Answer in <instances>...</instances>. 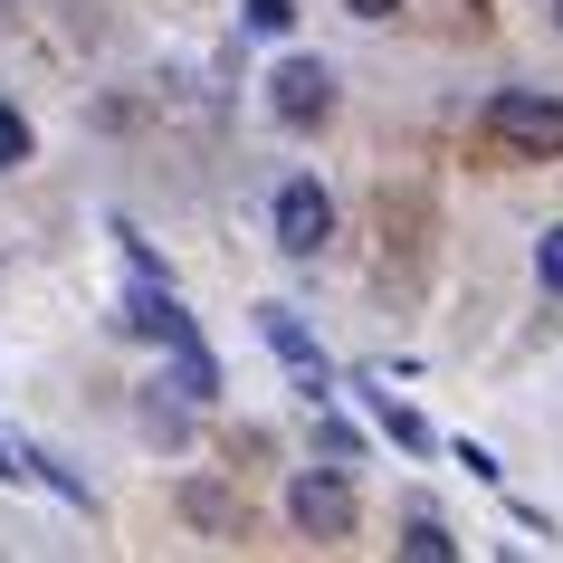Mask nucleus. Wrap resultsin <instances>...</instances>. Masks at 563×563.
Here are the masks:
<instances>
[{
	"instance_id": "6e6552de",
	"label": "nucleus",
	"mask_w": 563,
	"mask_h": 563,
	"mask_svg": "<svg viewBox=\"0 0 563 563\" xmlns=\"http://www.w3.org/2000/svg\"><path fill=\"white\" fill-rule=\"evenodd\" d=\"M373 411H383V430H391L401 449H430V420H420V411H401L391 391H373Z\"/></svg>"
},
{
	"instance_id": "9d476101",
	"label": "nucleus",
	"mask_w": 563,
	"mask_h": 563,
	"mask_svg": "<svg viewBox=\"0 0 563 563\" xmlns=\"http://www.w3.org/2000/svg\"><path fill=\"white\" fill-rule=\"evenodd\" d=\"M534 277H544V297H563V220L534 239Z\"/></svg>"
},
{
	"instance_id": "423d86ee",
	"label": "nucleus",
	"mask_w": 563,
	"mask_h": 563,
	"mask_svg": "<svg viewBox=\"0 0 563 563\" xmlns=\"http://www.w3.org/2000/svg\"><path fill=\"white\" fill-rule=\"evenodd\" d=\"M267 344L297 363V391H325V354L306 344V325H297V316H277V306H267Z\"/></svg>"
},
{
	"instance_id": "4468645a",
	"label": "nucleus",
	"mask_w": 563,
	"mask_h": 563,
	"mask_svg": "<svg viewBox=\"0 0 563 563\" xmlns=\"http://www.w3.org/2000/svg\"><path fill=\"white\" fill-rule=\"evenodd\" d=\"M0 468H10V459H0Z\"/></svg>"
},
{
	"instance_id": "1a4fd4ad",
	"label": "nucleus",
	"mask_w": 563,
	"mask_h": 563,
	"mask_svg": "<svg viewBox=\"0 0 563 563\" xmlns=\"http://www.w3.org/2000/svg\"><path fill=\"white\" fill-rule=\"evenodd\" d=\"M20 163H30V115L0 106V173H20Z\"/></svg>"
},
{
	"instance_id": "9b49d317",
	"label": "nucleus",
	"mask_w": 563,
	"mask_h": 563,
	"mask_svg": "<svg viewBox=\"0 0 563 563\" xmlns=\"http://www.w3.org/2000/svg\"><path fill=\"white\" fill-rule=\"evenodd\" d=\"M297 20V0H249V30H287Z\"/></svg>"
},
{
	"instance_id": "ddd939ff",
	"label": "nucleus",
	"mask_w": 563,
	"mask_h": 563,
	"mask_svg": "<svg viewBox=\"0 0 563 563\" xmlns=\"http://www.w3.org/2000/svg\"><path fill=\"white\" fill-rule=\"evenodd\" d=\"M554 20H563V0H554Z\"/></svg>"
},
{
	"instance_id": "f03ea898",
	"label": "nucleus",
	"mask_w": 563,
	"mask_h": 563,
	"mask_svg": "<svg viewBox=\"0 0 563 563\" xmlns=\"http://www.w3.org/2000/svg\"><path fill=\"white\" fill-rule=\"evenodd\" d=\"M287 516H297V534H316V544H344V534H354V477L344 468H306L297 487H287Z\"/></svg>"
},
{
	"instance_id": "7ed1b4c3",
	"label": "nucleus",
	"mask_w": 563,
	"mask_h": 563,
	"mask_svg": "<svg viewBox=\"0 0 563 563\" xmlns=\"http://www.w3.org/2000/svg\"><path fill=\"white\" fill-rule=\"evenodd\" d=\"M267 106H277V124H325L334 115V67L325 58H277V77H267Z\"/></svg>"
},
{
	"instance_id": "39448f33",
	"label": "nucleus",
	"mask_w": 563,
	"mask_h": 563,
	"mask_svg": "<svg viewBox=\"0 0 563 563\" xmlns=\"http://www.w3.org/2000/svg\"><path fill=\"white\" fill-rule=\"evenodd\" d=\"M124 325L153 334V344H173V354H191V344H201V334H191V316H181L163 287H134V297H124Z\"/></svg>"
},
{
	"instance_id": "f257e3e1",
	"label": "nucleus",
	"mask_w": 563,
	"mask_h": 563,
	"mask_svg": "<svg viewBox=\"0 0 563 563\" xmlns=\"http://www.w3.org/2000/svg\"><path fill=\"white\" fill-rule=\"evenodd\" d=\"M487 134H497L506 153H526V163H554V153H563V96L506 87L497 106H487Z\"/></svg>"
},
{
	"instance_id": "20e7f679",
	"label": "nucleus",
	"mask_w": 563,
	"mask_h": 563,
	"mask_svg": "<svg viewBox=\"0 0 563 563\" xmlns=\"http://www.w3.org/2000/svg\"><path fill=\"white\" fill-rule=\"evenodd\" d=\"M334 239V201H325V181H277V249H287V258H316V249H325Z\"/></svg>"
},
{
	"instance_id": "f8f14e48",
	"label": "nucleus",
	"mask_w": 563,
	"mask_h": 563,
	"mask_svg": "<svg viewBox=\"0 0 563 563\" xmlns=\"http://www.w3.org/2000/svg\"><path fill=\"white\" fill-rule=\"evenodd\" d=\"M344 10H354V20H391V10H401V0H344Z\"/></svg>"
},
{
	"instance_id": "0eeeda50",
	"label": "nucleus",
	"mask_w": 563,
	"mask_h": 563,
	"mask_svg": "<svg viewBox=\"0 0 563 563\" xmlns=\"http://www.w3.org/2000/svg\"><path fill=\"white\" fill-rule=\"evenodd\" d=\"M401 554H411V563H449V554H459V534H449L440 516H411V526H401Z\"/></svg>"
}]
</instances>
